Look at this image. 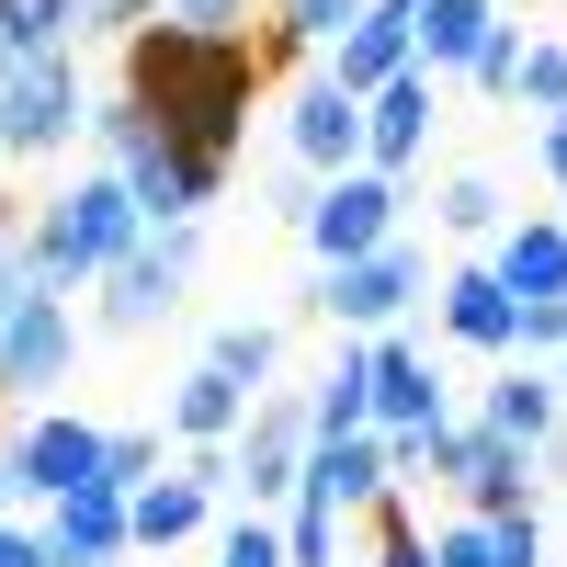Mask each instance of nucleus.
I'll return each mask as SVG.
<instances>
[{
	"label": "nucleus",
	"mask_w": 567,
	"mask_h": 567,
	"mask_svg": "<svg viewBox=\"0 0 567 567\" xmlns=\"http://www.w3.org/2000/svg\"><path fill=\"white\" fill-rule=\"evenodd\" d=\"M284 363V329L272 318H216V341H205V374H227V386H250L261 398V374Z\"/></svg>",
	"instance_id": "26"
},
{
	"label": "nucleus",
	"mask_w": 567,
	"mask_h": 567,
	"mask_svg": "<svg viewBox=\"0 0 567 567\" xmlns=\"http://www.w3.org/2000/svg\"><path fill=\"white\" fill-rule=\"evenodd\" d=\"M159 477V432H103V488L125 499V488H148Z\"/></svg>",
	"instance_id": "31"
},
{
	"label": "nucleus",
	"mask_w": 567,
	"mask_h": 567,
	"mask_svg": "<svg viewBox=\"0 0 567 567\" xmlns=\"http://www.w3.org/2000/svg\"><path fill=\"white\" fill-rule=\"evenodd\" d=\"M511 318H523V307L499 296V272H443V329L465 352H511Z\"/></svg>",
	"instance_id": "24"
},
{
	"label": "nucleus",
	"mask_w": 567,
	"mask_h": 567,
	"mask_svg": "<svg viewBox=\"0 0 567 567\" xmlns=\"http://www.w3.org/2000/svg\"><path fill=\"white\" fill-rule=\"evenodd\" d=\"M261 45L250 34H194V23H136L125 34V103L148 114L182 159L227 171L250 136V103H261Z\"/></svg>",
	"instance_id": "1"
},
{
	"label": "nucleus",
	"mask_w": 567,
	"mask_h": 567,
	"mask_svg": "<svg viewBox=\"0 0 567 567\" xmlns=\"http://www.w3.org/2000/svg\"><path fill=\"white\" fill-rule=\"evenodd\" d=\"M352 12H363V0H272V34H284V45H329Z\"/></svg>",
	"instance_id": "30"
},
{
	"label": "nucleus",
	"mask_w": 567,
	"mask_h": 567,
	"mask_svg": "<svg viewBox=\"0 0 567 567\" xmlns=\"http://www.w3.org/2000/svg\"><path fill=\"white\" fill-rule=\"evenodd\" d=\"M341 432H374V341H352L307 386V443H341Z\"/></svg>",
	"instance_id": "22"
},
{
	"label": "nucleus",
	"mask_w": 567,
	"mask_h": 567,
	"mask_svg": "<svg viewBox=\"0 0 567 567\" xmlns=\"http://www.w3.org/2000/svg\"><path fill=\"white\" fill-rule=\"evenodd\" d=\"M511 103H534V114H567V45L523 34V69H511Z\"/></svg>",
	"instance_id": "28"
},
{
	"label": "nucleus",
	"mask_w": 567,
	"mask_h": 567,
	"mask_svg": "<svg viewBox=\"0 0 567 567\" xmlns=\"http://www.w3.org/2000/svg\"><path fill=\"white\" fill-rule=\"evenodd\" d=\"M488 0H409V69H465V58H477V45H488Z\"/></svg>",
	"instance_id": "20"
},
{
	"label": "nucleus",
	"mask_w": 567,
	"mask_h": 567,
	"mask_svg": "<svg viewBox=\"0 0 567 567\" xmlns=\"http://www.w3.org/2000/svg\"><path fill=\"white\" fill-rule=\"evenodd\" d=\"M148 23V0H80V34H136Z\"/></svg>",
	"instance_id": "37"
},
{
	"label": "nucleus",
	"mask_w": 567,
	"mask_h": 567,
	"mask_svg": "<svg viewBox=\"0 0 567 567\" xmlns=\"http://www.w3.org/2000/svg\"><path fill=\"white\" fill-rule=\"evenodd\" d=\"M296 465H307V398L261 386V398H250V420L227 432V488L261 511V499H284V488H296Z\"/></svg>",
	"instance_id": "6"
},
{
	"label": "nucleus",
	"mask_w": 567,
	"mask_h": 567,
	"mask_svg": "<svg viewBox=\"0 0 567 567\" xmlns=\"http://www.w3.org/2000/svg\"><path fill=\"white\" fill-rule=\"evenodd\" d=\"M420 477L454 488L465 511H534V454H523V443H499L488 420H443L432 454H420Z\"/></svg>",
	"instance_id": "5"
},
{
	"label": "nucleus",
	"mask_w": 567,
	"mask_h": 567,
	"mask_svg": "<svg viewBox=\"0 0 567 567\" xmlns=\"http://www.w3.org/2000/svg\"><path fill=\"white\" fill-rule=\"evenodd\" d=\"M420 148H432V69H398L386 91H363V171H420Z\"/></svg>",
	"instance_id": "14"
},
{
	"label": "nucleus",
	"mask_w": 567,
	"mask_h": 567,
	"mask_svg": "<svg viewBox=\"0 0 567 567\" xmlns=\"http://www.w3.org/2000/svg\"><path fill=\"white\" fill-rule=\"evenodd\" d=\"M432 567H545V523L534 511H454L432 534Z\"/></svg>",
	"instance_id": "17"
},
{
	"label": "nucleus",
	"mask_w": 567,
	"mask_h": 567,
	"mask_svg": "<svg viewBox=\"0 0 567 567\" xmlns=\"http://www.w3.org/2000/svg\"><path fill=\"white\" fill-rule=\"evenodd\" d=\"M545 171L567 182V114H545Z\"/></svg>",
	"instance_id": "39"
},
{
	"label": "nucleus",
	"mask_w": 567,
	"mask_h": 567,
	"mask_svg": "<svg viewBox=\"0 0 567 567\" xmlns=\"http://www.w3.org/2000/svg\"><path fill=\"white\" fill-rule=\"evenodd\" d=\"M45 556H58V567H114V556H125V499H114V488L45 499Z\"/></svg>",
	"instance_id": "19"
},
{
	"label": "nucleus",
	"mask_w": 567,
	"mask_h": 567,
	"mask_svg": "<svg viewBox=\"0 0 567 567\" xmlns=\"http://www.w3.org/2000/svg\"><path fill=\"white\" fill-rule=\"evenodd\" d=\"M0 477L23 499H69V488H103V432L91 420H23V443L0 454Z\"/></svg>",
	"instance_id": "10"
},
{
	"label": "nucleus",
	"mask_w": 567,
	"mask_h": 567,
	"mask_svg": "<svg viewBox=\"0 0 567 567\" xmlns=\"http://www.w3.org/2000/svg\"><path fill=\"white\" fill-rule=\"evenodd\" d=\"M374 420L386 432H443V374L409 341H374Z\"/></svg>",
	"instance_id": "21"
},
{
	"label": "nucleus",
	"mask_w": 567,
	"mask_h": 567,
	"mask_svg": "<svg viewBox=\"0 0 567 567\" xmlns=\"http://www.w3.org/2000/svg\"><path fill=\"white\" fill-rule=\"evenodd\" d=\"M556 386H567V341H556Z\"/></svg>",
	"instance_id": "40"
},
{
	"label": "nucleus",
	"mask_w": 567,
	"mask_h": 567,
	"mask_svg": "<svg viewBox=\"0 0 567 567\" xmlns=\"http://www.w3.org/2000/svg\"><path fill=\"white\" fill-rule=\"evenodd\" d=\"M182 272H194V216L182 227H148L114 272H103V329H159L182 307Z\"/></svg>",
	"instance_id": "7"
},
{
	"label": "nucleus",
	"mask_w": 567,
	"mask_h": 567,
	"mask_svg": "<svg viewBox=\"0 0 567 567\" xmlns=\"http://www.w3.org/2000/svg\"><path fill=\"white\" fill-rule=\"evenodd\" d=\"M398 477H386V443L374 432H341V443H307V465H296V511H374Z\"/></svg>",
	"instance_id": "13"
},
{
	"label": "nucleus",
	"mask_w": 567,
	"mask_h": 567,
	"mask_svg": "<svg viewBox=\"0 0 567 567\" xmlns=\"http://www.w3.org/2000/svg\"><path fill=\"white\" fill-rule=\"evenodd\" d=\"M511 69H523V23H488V45L465 58V80H477L488 103H511Z\"/></svg>",
	"instance_id": "32"
},
{
	"label": "nucleus",
	"mask_w": 567,
	"mask_h": 567,
	"mask_svg": "<svg viewBox=\"0 0 567 567\" xmlns=\"http://www.w3.org/2000/svg\"><path fill=\"white\" fill-rule=\"evenodd\" d=\"M23 296H34V261H23V227H12V216H0V318H12Z\"/></svg>",
	"instance_id": "36"
},
{
	"label": "nucleus",
	"mask_w": 567,
	"mask_h": 567,
	"mask_svg": "<svg viewBox=\"0 0 567 567\" xmlns=\"http://www.w3.org/2000/svg\"><path fill=\"white\" fill-rule=\"evenodd\" d=\"M216 567H284V534H272L261 511H250V523H227V545H216Z\"/></svg>",
	"instance_id": "34"
},
{
	"label": "nucleus",
	"mask_w": 567,
	"mask_h": 567,
	"mask_svg": "<svg viewBox=\"0 0 567 567\" xmlns=\"http://www.w3.org/2000/svg\"><path fill=\"white\" fill-rule=\"evenodd\" d=\"M296 227L318 239V261H363V250L398 239V182L386 171H329V194H307Z\"/></svg>",
	"instance_id": "8"
},
{
	"label": "nucleus",
	"mask_w": 567,
	"mask_h": 567,
	"mask_svg": "<svg viewBox=\"0 0 567 567\" xmlns=\"http://www.w3.org/2000/svg\"><path fill=\"white\" fill-rule=\"evenodd\" d=\"M341 556V523H329V511H296V523H284V567H329Z\"/></svg>",
	"instance_id": "33"
},
{
	"label": "nucleus",
	"mask_w": 567,
	"mask_h": 567,
	"mask_svg": "<svg viewBox=\"0 0 567 567\" xmlns=\"http://www.w3.org/2000/svg\"><path fill=\"white\" fill-rule=\"evenodd\" d=\"M420 284H432V261H420L409 239H386V250H363V261H329V284H318V318H341V329H386Z\"/></svg>",
	"instance_id": "9"
},
{
	"label": "nucleus",
	"mask_w": 567,
	"mask_h": 567,
	"mask_svg": "<svg viewBox=\"0 0 567 567\" xmlns=\"http://www.w3.org/2000/svg\"><path fill=\"white\" fill-rule=\"evenodd\" d=\"M227 488V454H194L182 477H148V488H125V545H182V534H205V511Z\"/></svg>",
	"instance_id": "12"
},
{
	"label": "nucleus",
	"mask_w": 567,
	"mask_h": 567,
	"mask_svg": "<svg viewBox=\"0 0 567 567\" xmlns=\"http://www.w3.org/2000/svg\"><path fill=\"white\" fill-rule=\"evenodd\" d=\"M499 296L511 307H567V227L556 216H523V227H499Z\"/></svg>",
	"instance_id": "18"
},
{
	"label": "nucleus",
	"mask_w": 567,
	"mask_h": 567,
	"mask_svg": "<svg viewBox=\"0 0 567 567\" xmlns=\"http://www.w3.org/2000/svg\"><path fill=\"white\" fill-rule=\"evenodd\" d=\"M91 136H103V171L125 182V205L148 216V227H182V216H205V205L227 194V171H205V159H182L171 136H159L148 114L125 103V91H114L103 114H91Z\"/></svg>",
	"instance_id": "3"
},
{
	"label": "nucleus",
	"mask_w": 567,
	"mask_h": 567,
	"mask_svg": "<svg viewBox=\"0 0 567 567\" xmlns=\"http://www.w3.org/2000/svg\"><path fill=\"white\" fill-rule=\"evenodd\" d=\"M250 0H148V23H194V34H239Z\"/></svg>",
	"instance_id": "35"
},
{
	"label": "nucleus",
	"mask_w": 567,
	"mask_h": 567,
	"mask_svg": "<svg viewBox=\"0 0 567 567\" xmlns=\"http://www.w3.org/2000/svg\"><path fill=\"white\" fill-rule=\"evenodd\" d=\"M398 69H409V0H363V12L329 34V69L318 80H341L352 103H363V91H386Z\"/></svg>",
	"instance_id": "15"
},
{
	"label": "nucleus",
	"mask_w": 567,
	"mask_h": 567,
	"mask_svg": "<svg viewBox=\"0 0 567 567\" xmlns=\"http://www.w3.org/2000/svg\"><path fill=\"white\" fill-rule=\"evenodd\" d=\"M556 420H567V386H556V374H534V363H511L499 386H488V432H499V443H523V454H534Z\"/></svg>",
	"instance_id": "23"
},
{
	"label": "nucleus",
	"mask_w": 567,
	"mask_h": 567,
	"mask_svg": "<svg viewBox=\"0 0 567 567\" xmlns=\"http://www.w3.org/2000/svg\"><path fill=\"white\" fill-rule=\"evenodd\" d=\"M136 239H148V216L125 205V182H114V171H91V182H69V194H45V205L23 216V261H34L45 296H58V284L114 272Z\"/></svg>",
	"instance_id": "2"
},
{
	"label": "nucleus",
	"mask_w": 567,
	"mask_h": 567,
	"mask_svg": "<svg viewBox=\"0 0 567 567\" xmlns=\"http://www.w3.org/2000/svg\"><path fill=\"white\" fill-rule=\"evenodd\" d=\"M499 216H511V194L488 171H454L443 182V227H454V239H499Z\"/></svg>",
	"instance_id": "27"
},
{
	"label": "nucleus",
	"mask_w": 567,
	"mask_h": 567,
	"mask_svg": "<svg viewBox=\"0 0 567 567\" xmlns=\"http://www.w3.org/2000/svg\"><path fill=\"white\" fill-rule=\"evenodd\" d=\"M239 420H250V386H227V374H205V363L171 386V432H182V443H205V454H216Z\"/></svg>",
	"instance_id": "25"
},
{
	"label": "nucleus",
	"mask_w": 567,
	"mask_h": 567,
	"mask_svg": "<svg viewBox=\"0 0 567 567\" xmlns=\"http://www.w3.org/2000/svg\"><path fill=\"white\" fill-rule=\"evenodd\" d=\"M69 136H91V91L69 58H12L0 69V159H58Z\"/></svg>",
	"instance_id": "4"
},
{
	"label": "nucleus",
	"mask_w": 567,
	"mask_h": 567,
	"mask_svg": "<svg viewBox=\"0 0 567 567\" xmlns=\"http://www.w3.org/2000/svg\"><path fill=\"white\" fill-rule=\"evenodd\" d=\"M556 227H567V216H556Z\"/></svg>",
	"instance_id": "41"
},
{
	"label": "nucleus",
	"mask_w": 567,
	"mask_h": 567,
	"mask_svg": "<svg viewBox=\"0 0 567 567\" xmlns=\"http://www.w3.org/2000/svg\"><path fill=\"white\" fill-rule=\"evenodd\" d=\"M284 148H296L307 171H352L363 159V103L341 80H307L296 103H284Z\"/></svg>",
	"instance_id": "16"
},
{
	"label": "nucleus",
	"mask_w": 567,
	"mask_h": 567,
	"mask_svg": "<svg viewBox=\"0 0 567 567\" xmlns=\"http://www.w3.org/2000/svg\"><path fill=\"white\" fill-rule=\"evenodd\" d=\"M363 523H374V567H432V534H420V523H409V499H398V488H386V499H374V511H363Z\"/></svg>",
	"instance_id": "29"
},
{
	"label": "nucleus",
	"mask_w": 567,
	"mask_h": 567,
	"mask_svg": "<svg viewBox=\"0 0 567 567\" xmlns=\"http://www.w3.org/2000/svg\"><path fill=\"white\" fill-rule=\"evenodd\" d=\"M69 352H80V318H69V296H34L0 318V398H34V386H58L69 374Z\"/></svg>",
	"instance_id": "11"
},
{
	"label": "nucleus",
	"mask_w": 567,
	"mask_h": 567,
	"mask_svg": "<svg viewBox=\"0 0 567 567\" xmlns=\"http://www.w3.org/2000/svg\"><path fill=\"white\" fill-rule=\"evenodd\" d=\"M0 567H58V556H45V534H23V523H0Z\"/></svg>",
	"instance_id": "38"
}]
</instances>
